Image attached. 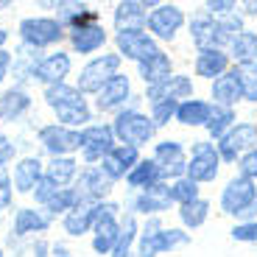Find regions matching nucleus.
Returning a JSON list of instances; mask_svg holds the SVG:
<instances>
[{
	"label": "nucleus",
	"mask_w": 257,
	"mask_h": 257,
	"mask_svg": "<svg viewBox=\"0 0 257 257\" xmlns=\"http://www.w3.org/2000/svg\"><path fill=\"white\" fill-rule=\"evenodd\" d=\"M190 31L196 45L204 48V51H215V45H224V42H235V31H240V20H224V23H212L207 17H196L190 23Z\"/></svg>",
	"instance_id": "obj_1"
},
{
	"label": "nucleus",
	"mask_w": 257,
	"mask_h": 257,
	"mask_svg": "<svg viewBox=\"0 0 257 257\" xmlns=\"http://www.w3.org/2000/svg\"><path fill=\"white\" fill-rule=\"evenodd\" d=\"M45 98H48V103L56 109V115L62 117L64 123L90 120L87 106H84V98L78 95V90H70V87H64V84H53L51 90L45 92Z\"/></svg>",
	"instance_id": "obj_2"
},
{
	"label": "nucleus",
	"mask_w": 257,
	"mask_h": 257,
	"mask_svg": "<svg viewBox=\"0 0 257 257\" xmlns=\"http://www.w3.org/2000/svg\"><path fill=\"white\" fill-rule=\"evenodd\" d=\"M117 64H120V56H115V53L101 56V59H95L92 64H87V67H84V73H81V78H78V90H84V92L101 90L106 81H112V78H115Z\"/></svg>",
	"instance_id": "obj_3"
},
{
	"label": "nucleus",
	"mask_w": 257,
	"mask_h": 257,
	"mask_svg": "<svg viewBox=\"0 0 257 257\" xmlns=\"http://www.w3.org/2000/svg\"><path fill=\"white\" fill-rule=\"evenodd\" d=\"M115 132L123 143L137 146V143H146L148 137L154 135V123L148 120V117L137 115V112H123L115 120Z\"/></svg>",
	"instance_id": "obj_4"
},
{
	"label": "nucleus",
	"mask_w": 257,
	"mask_h": 257,
	"mask_svg": "<svg viewBox=\"0 0 257 257\" xmlns=\"http://www.w3.org/2000/svg\"><path fill=\"white\" fill-rule=\"evenodd\" d=\"M254 196H257L254 182L246 179V176H240V179H232L229 185H226L221 204H224L226 212H235V215H240V212H249V207L254 204Z\"/></svg>",
	"instance_id": "obj_5"
},
{
	"label": "nucleus",
	"mask_w": 257,
	"mask_h": 257,
	"mask_svg": "<svg viewBox=\"0 0 257 257\" xmlns=\"http://www.w3.org/2000/svg\"><path fill=\"white\" fill-rule=\"evenodd\" d=\"M187 168H190V182H210L218 176V154L212 151L210 143H196Z\"/></svg>",
	"instance_id": "obj_6"
},
{
	"label": "nucleus",
	"mask_w": 257,
	"mask_h": 257,
	"mask_svg": "<svg viewBox=\"0 0 257 257\" xmlns=\"http://www.w3.org/2000/svg\"><path fill=\"white\" fill-rule=\"evenodd\" d=\"M117 45H120V51L126 53L128 59H137L140 64L160 53V48H157L140 28H137V31H120L117 34Z\"/></svg>",
	"instance_id": "obj_7"
},
{
	"label": "nucleus",
	"mask_w": 257,
	"mask_h": 257,
	"mask_svg": "<svg viewBox=\"0 0 257 257\" xmlns=\"http://www.w3.org/2000/svg\"><path fill=\"white\" fill-rule=\"evenodd\" d=\"M154 229H157V224L148 226L146 238H143V243H140V257H154L157 251L171 249V246L185 243V240H187V235H185V232H179V229H168V232H154Z\"/></svg>",
	"instance_id": "obj_8"
},
{
	"label": "nucleus",
	"mask_w": 257,
	"mask_h": 257,
	"mask_svg": "<svg viewBox=\"0 0 257 257\" xmlns=\"http://www.w3.org/2000/svg\"><path fill=\"white\" fill-rule=\"evenodd\" d=\"M81 148L87 160H98V157H106L112 151V128L109 126H92L81 135Z\"/></svg>",
	"instance_id": "obj_9"
},
{
	"label": "nucleus",
	"mask_w": 257,
	"mask_h": 257,
	"mask_svg": "<svg viewBox=\"0 0 257 257\" xmlns=\"http://www.w3.org/2000/svg\"><path fill=\"white\" fill-rule=\"evenodd\" d=\"M182 23H185V17H182V12L176 6H160L154 14H151V20H148L151 31H154L157 37H162V39L174 37V34L179 31Z\"/></svg>",
	"instance_id": "obj_10"
},
{
	"label": "nucleus",
	"mask_w": 257,
	"mask_h": 257,
	"mask_svg": "<svg viewBox=\"0 0 257 257\" xmlns=\"http://www.w3.org/2000/svg\"><path fill=\"white\" fill-rule=\"evenodd\" d=\"M20 28H23V37L34 45H51L62 37L59 23H53V20H26Z\"/></svg>",
	"instance_id": "obj_11"
},
{
	"label": "nucleus",
	"mask_w": 257,
	"mask_h": 257,
	"mask_svg": "<svg viewBox=\"0 0 257 257\" xmlns=\"http://www.w3.org/2000/svg\"><path fill=\"white\" fill-rule=\"evenodd\" d=\"M112 210L115 207H101L98 210V221H95V251H109L112 243L117 240L120 229H117L115 218H112Z\"/></svg>",
	"instance_id": "obj_12"
},
{
	"label": "nucleus",
	"mask_w": 257,
	"mask_h": 257,
	"mask_svg": "<svg viewBox=\"0 0 257 257\" xmlns=\"http://www.w3.org/2000/svg\"><path fill=\"white\" fill-rule=\"evenodd\" d=\"M193 92L190 81H187L185 76H171L168 81L157 84V87H151L148 90V98L154 103H162V101H176V98H187Z\"/></svg>",
	"instance_id": "obj_13"
},
{
	"label": "nucleus",
	"mask_w": 257,
	"mask_h": 257,
	"mask_svg": "<svg viewBox=\"0 0 257 257\" xmlns=\"http://www.w3.org/2000/svg\"><path fill=\"white\" fill-rule=\"evenodd\" d=\"M39 137H42V143L48 146V151H53V154L73 151V148L81 146V135H73V132H67V128H62V126L42 128V132H39Z\"/></svg>",
	"instance_id": "obj_14"
},
{
	"label": "nucleus",
	"mask_w": 257,
	"mask_h": 257,
	"mask_svg": "<svg viewBox=\"0 0 257 257\" xmlns=\"http://www.w3.org/2000/svg\"><path fill=\"white\" fill-rule=\"evenodd\" d=\"M212 95L221 101V106H229V103L238 101V98L243 95L240 70H229V73H224V76L215 78V84H212Z\"/></svg>",
	"instance_id": "obj_15"
},
{
	"label": "nucleus",
	"mask_w": 257,
	"mask_h": 257,
	"mask_svg": "<svg viewBox=\"0 0 257 257\" xmlns=\"http://www.w3.org/2000/svg\"><path fill=\"white\" fill-rule=\"evenodd\" d=\"M157 160H160V174L162 176H179L187 168L185 154L176 143H160L157 146Z\"/></svg>",
	"instance_id": "obj_16"
},
{
	"label": "nucleus",
	"mask_w": 257,
	"mask_h": 257,
	"mask_svg": "<svg viewBox=\"0 0 257 257\" xmlns=\"http://www.w3.org/2000/svg\"><path fill=\"white\" fill-rule=\"evenodd\" d=\"M254 137H257L254 126H249V123L235 126L229 135H224V143H221V154H224V160H235V154H238L240 148H246L249 143H254Z\"/></svg>",
	"instance_id": "obj_17"
},
{
	"label": "nucleus",
	"mask_w": 257,
	"mask_h": 257,
	"mask_svg": "<svg viewBox=\"0 0 257 257\" xmlns=\"http://www.w3.org/2000/svg\"><path fill=\"white\" fill-rule=\"evenodd\" d=\"M135 162H137V148L135 146H117L106 154L103 165H106V174L109 176H123V171H126L128 165H135Z\"/></svg>",
	"instance_id": "obj_18"
},
{
	"label": "nucleus",
	"mask_w": 257,
	"mask_h": 257,
	"mask_svg": "<svg viewBox=\"0 0 257 257\" xmlns=\"http://www.w3.org/2000/svg\"><path fill=\"white\" fill-rule=\"evenodd\" d=\"M126 95H128V78L126 76H115L112 81L103 84L101 98H98V109H112V106H117Z\"/></svg>",
	"instance_id": "obj_19"
},
{
	"label": "nucleus",
	"mask_w": 257,
	"mask_h": 257,
	"mask_svg": "<svg viewBox=\"0 0 257 257\" xmlns=\"http://www.w3.org/2000/svg\"><path fill=\"white\" fill-rule=\"evenodd\" d=\"M140 73H143V78H146L151 87H157V84H162V81H168V73H171V62H168V56L165 53H157V56H151L148 62H143L140 64Z\"/></svg>",
	"instance_id": "obj_20"
},
{
	"label": "nucleus",
	"mask_w": 257,
	"mask_h": 257,
	"mask_svg": "<svg viewBox=\"0 0 257 257\" xmlns=\"http://www.w3.org/2000/svg\"><path fill=\"white\" fill-rule=\"evenodd\" d=\"M67 70H70V59L64 56V53H56V56L45 59V62L37 67V76L42 78V81H51V84H59L64 76H67Z\"/></svg>",
	"instance_id": "obj_21"
},
{
	"label": "nucleus",
	"mask_w": 257,
	"mask_h": 257,
	"mask_svg": "<svg viewBox=\"0 0 257 257\" xmlns=\"http://www.w3.org/2000/svg\"><path fill=\"white\" fill-rule=\"evenodd\" d=\"M146 6H154V3H120L115 14L120 31H137V26L143 23V9Z\"/></svg>",
	"instance_id": "obj_22"
},
{
	"label": "nucleus",
	"mask_w": 257,
	"mask_h": 257,
	"mask_svg": "<svg viewBox=\"0 0 257 257\" xmlns=\"http://www.w3.org/2000/svg\"><path fill=\"white\" fill-rule=\"evenodd\" d=\"M226 53H221V51H204L199 56V62H196V73L199 76H207V78H212V76H221V73L226 70Z\"/></svg>",
	"instance_id": "obj_23"
},
{
	"label": "nucleus",
	"mask_w": 257,
	"mask_h": 257,
	"mask_svg": "<svg viewBox=\"0 0 257 257\" xmlns=\"http://www.w3.org/2000/svg\"><path fill=\"white\" fill-rule=\"evenodd\" d=\"M103 39H106V37H103L101 26H87V28H76V31H73V45H76L81 53L95 51Z\"/></svg>",
	"instance_id": "obj_24"
},
{
	"label": "nucleus",
	"mask_w": 257,
	"mask_h": 257,
	"mask_svg": "<svg viewBox=\"0 0 257 257\" xmlns=\"http://www.w3.org/2000/svg\"><path fill=\"white\" fill-rule=\"evenodd\" d=\"M160 165H157V162H140V165L135 168V171H132V174H128V182H132V185L135 187H154V185H160Z\"/></svg>",
	"instance_id": "obj_25"
},
{
	"label": "nucleus",
	"mask_w": 257,
	"mask_h": 257,
	"mask_svg": "<svg viewBox=\"0 0 257 257\" xmlns=\"http://www.w3.org/2000/svg\"><path fill=\"white\" fill-rule=\"evenodd\" d=\"M176 115H179V120L187 123V126H199V123H207V117H210V106H207L204 101H187V103H182L179 109H176Z\"/></svg>",
	"instance_id": "obj_26"
},
{
	"label": "nucleus",
	"mask_w": 257,
	"mask_h": 257,
	"mask_svg": "<svg viewBox=\"0 0 257 257\" xmlns=\"http://www.w3.org/2000/svg\"><path fill=\"white\" fill-rule=\"evenodd\" d=\"M14 182L20 190H31L39 185V162L37 160H23L14 171Z\"/></svg>",
	"instance_id": "obj_27"
},
{
	"label": "nucleus",
	"mask_w": 257,
	"mask_h": 257,
	"mask_svg": "<svg viewBox=\"0 0 257 257\" xmlns=\"http://www.w3.org/2000/svg\"><path fill=\"white\" fill-rule=\"evenodd\" d=\"M232 45H235V59H238V62L249 64V62H254V59H257V37H254V34H249V31L238 34Z\"/></svg>",
	"instance_id": "obj_28"
},
{
	"label": "nucleus",
	"mask_w": 257,
	"mask_h": 257,
	"mask_svg": "<svg viewBox=\"0 0 257 257\" xmlns=\"http://www.w3.org/2000/svg\"><path fill=\"white\" fill-rule=\"evenodd\" d=\"M235 120V112L229 106H210V117H207V128H210L212 137H221L224 128Z\"/></svg>",
	"instance_id": "obj_29"
},
{
	"label": "nucleus",
	"mask_w": 257,
	"mask_h": 257,
	"mask_svg": "<svg viewBox=\"0 0 257 257\" xmlns=\"http://www.w3.org/2000/svg\"><path fill=\"white\" fill-rule=\"evenodd\" d=\"M98 210H101V207H84V210L70 212V215H67V221H64L67 232H70V235H81V232L90 226V221L98 215Z\"/></svg>",
	"instance_id": "obj_30"
},
{
	"label": "nucleus",
	"mask_w": 257,
	"mask_h": 257,
	"mask_svg": "<svg viewBox=\"0 0 257 257\" xmlns=\"http://www.w3.org/2000/svg\"><path fill=\"white\" fill-rule=\"evenodd\" d=\"M168 201H171V190H165L162 185H154V187H151V193H146V196L140 199V210H146V212L165 210Z\"/></svg>",
	"instance_id": "obj_31"
},
{
	"label": "nucleus",
	"mask_w": 257,
	"mask_h": 257,
	"mask_svg": "<svg viewBox=\"0 0 257 257\" xmlns=\"http://www.w3.org/2000/svg\"><path fill=\"white\" fill-rule=\"evenodd\" d=\"M207 210H210V204L201 201V199L187 201V204H182V221H185L187 226H201L207 218Z\"/></svg>",
	"instance_id": "obj_32"
},
{
	"label": "nucleus",
	"mask_w": 257,
	"mask_h": 257,
	"mask_svg": "<svg viewBox=\"0 0 257 257\" xmlns=\"http://www.w3.org/2000/svg\"><path fill=\"white\" fill-rule=\"evenodd\" d=\"M73 174H76V162L73 160H53L51 171H48V179L53 185H67L73 179Z\"/></svg>",
	"instance_id": "obj_33"
},
{
	"label": "nucleus",
	"mask_w": 257,
	"mask_h": 257,
	"mask_svg": "<svg viewBox=\"0 0 257 257\" xmlns=\"http://www.w3.org/2000/svg\"><path fill=\"white\" fill-rule=\"evenodd\" d=\"M26 106H28V98L23 92H6L0 98V115H6V117H17Z\"/></svg>",
	"instance_id": "obj_34"
},
{
	"label": "nucleus",
	"mask_w": 257,
	"mask_h": 257,
	"mask_svg": "<svg viewBox=\"0 0 257 257\" xmlns=\"http://www.w3.org/2000/svg\"><path fill=\"white\" fill-rule=\"evenodd\" d=\"M45 224H48V221L42 218V215H37L34 210H20L17 226H14V229L23 235V232H28V229H45Z\"/></svg>",
	"instance_id": "obj_35"
},
{
	"label": "nucleus",
	"mask_w": 257,
	"mask_h": 257,
	"mask_svg": "<svg viewBox=\"0 0 257 257\" xmlns=\"http://www.w3.org/2000/svg\"><path fill=\"white\" fill-rule=\"evenodd\" d=\"M196 193H199L196 182L182 179V182H176V185L171 187V199H176V201H182V204H187V201H196Z\"/></svg>",
	"instance_id": "obj_36"
},
{
	"label": "nucleus",
	"mask_w": 257,
	"mask_h": 257,
	"mask_svg": "<svg viewBox=\"0 0 257 257\" xmlns=\"http://www.w3.org/2000/svg\"><path fill=\"white\" fill-rule=\"evenodd\" d=\"M132 238H135V218H126V224H123V232L117 235V243H115V257H126Z\"/></svg>",
	"instance_id": "obj_37"
},
{
	"label": "nucleus",
	"mask_w": 257,
	"mask_h": 257,
	"mask_svg": "<svg viewBox=\"0 0 257 257\" xmlns=\"http://www.w3.org/2000/svg\"><path fill=\"white\" fill-rule=\"evenodd\" d=\"M84 185H87V196H103L109 190V179H103L101 174H87Z\"/></svg>",
	"instance_id": "obj_38"
},
{
	"label": "nucleus",
	"mask_w": 257,
	"mask_h": 257,
	"mask_svg": "<svg viewBox=\"0 0 257 257\" xmlns=\"http://www.w3.org/2000/svg\"><path fill=\"white\" fill-rule=\"evenodd\" d=\"M76 199H78V193H73V190H62V193H56L48 204H51V210H67V207H73L76 204Z\"/></svg>",
	"instance_id": "obj_39"
},
{
	"label": "nucleus",
	"mask_w": 257,
	"mask_h": 257,
	"mask_svg": "<svg viewBox=\"0 0 257 257\" xmlns=\"http://www.w3.org/2000/svg\"><path fill=\"white\" fill-rule=\"evenodd\" d=\"M240 84H243V95L257 101V73L254 70H240Z\"/></svg>",
	"instance_id": "obj_40"
},
{
	"label": "nucleus",
	"mask_w": 257,
	"mask_h": 257,
	"mask_svg": "<svg viewBox=\"0 0 257 257\" xmlns=\"http://www.w3.org/2000/svg\"><path fill=\"white\" fill-rule=\"evenodd\" d=\"M179 109L176 106V101H162V103H154V123H165L168 117L174 115V112Z\"/></svg>",
	"instance_id": "obj_41"
},
{
	"label": "nucleus",
	"mask_w": 257,
	"mask_h": 257,
	"mask_svg": "<svg viewBox=\"0 0 257 257\" xmlns=\"http://www.w3.org/2000/svg\"><path fill=\"white\" fill-rule=\"evenodd\" d=\"M240 171H243L246 179H251V176H257V151H249V154L240 160Z\"/></svg>",
	"instance_id": "obj_42"
},
{
	"label": "nucleus",
	"mask_w": 257,
	"mask_h": 257,
	"mask_svg": "<svg viewBox=\"0 0 257 257\" xmlns=\"http://www.w3.org/2000/svg\"><path fill=\"white\" fill-rule=\"evenodd\" d=\"M53 196H56V185H53L51 179H39V185H37V199H39V201H51Z\"/></svg>",
	"instance_id": "obj_43"
},
{
	"label": "nucleus",
	"mask_w": 257,
	"mask_h": 257,
	"mask_svg": "<svg viewBox=\"0 0 257 257\" xmlns=\"http://www.w3.org/2000/svg\"><path fill=\"white\" fill-rule=\"evenodd\" d=\"M232 235L238 240H257V224H243V226H235Z\"/></svg>",
	"instance_id": "obj_44"
},
{
	"label": "nucleus",
	"mask_w": 257,
	"mask_h": 257,
	"mask_svg": "<svg viewBox=\"0 0 257 257\" xmlns=\"http://www.w3.org/2000/svg\"><path fill=\"white\" fill-rule=\"evenodd\" d=\"M207 9L210 12H229V9H235V3H229V0H215V3H207Z\"/></svg>",
	"instance_id": "obj_45"
},
{
	"label": "nucleus",
	"mask_w": 257,
	"mask_h": 257,
	"mask_svg": "<svg viewBox=\"0 0 257 257\" xmlns=\"http://www.w3.org/2000/svg\"><path fill=\"white\" fill-rule=\"evenodd\" d=\"M9 199H12V190H9V185H6V179L0 176V210L9 204Z\"/></svg>",
	"instance_id": "obj_46"
},
{
	"label": "nucleus",
	"mask_w": 257,
	"mask_h": 257,
	"mask_svg": "<svg viewBox=\"0 0 257 257\" xmlns=\"http://www.w3.org/2000/svg\"><path fill=\"white\" fill-rule=\"evenodd\" d=\"M6 67H9V53L0 51V81H3V76H6Z\"/></svg>",
	"instance_id": "obj_47"
},
{
	"label": "nucleus",
	"mask_w": 257,
	"mask_h": 257,
	"mask_svg": "<svg viewBox=\"0 0 257 257\" xmlns=\"http://www.w3.org/2000/svg\"><path fill=\"white\" fill-rule=\"evenodd\" d=\"M6 157H12V146H3V148H0V162L6 160Z\"/></svg>",
	"instance_id": "obj_48"
},
{
	"label": "nucleus",
	"mask_w": 257,
	"mask_h": 257,
	"mask_svg": "<svg viewBox=\"0 0 257 257\" xmlns=\"http://www.w3.org/2000/svg\"><path fill=\"white\" fill-rule=\"evenodd\" d=\"M246 12H249V14H257V3H246Z\"/></svg>",
	"instance_id": "obj_49"
},
{
	"label": "nucleus",
	"mask_w": 257,
	"mask_h": 257,
	"mask_svg": "<svg viewBox=\"0 0 257 257\" xmlns=\"http://www.w3.org/2000/svg\"><path fill=\"white\" fill-rule=\"evenodd\" d=\"M3 42H6V31H0V45H3Z\"/></svg>",
	"instance_id": "obj_50"
},
{
	"label": "nucleus",
	"mask_w": 257,
	"mask_h": 257,
	"mask_svg": "<svg viewBox=\"0 0 257 257\" xmlns=\"http://www.w3.org/2000/svg\"><path fill=\"white\" fill-rule=\"evenodd\" d=\"M9 6V3H6V0H0V9H6Z\"/></svg>",
	"instance_id": "obj_51"
}]
</instances>
